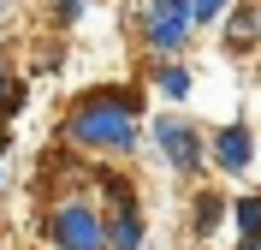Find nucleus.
Listing matches in <instances>:
<instances>
[{"label": "nucleus", "instance_id": "nucleus-1", "mask_svg": "<svg viewBox=\"0 0 261 250\" xmlns=\"http://www.w3.org/2000/svg\"><path fill=\"white\" fill-rule=\"evenodd\" d=\"M60 143L83 161H125L143 149V89L130 83H95L71 96L60 119Z\"/></svg>", "mask_w": 261, "mask_h": 250}, {"label": "nucleus", "instance_id": "nucleus-2", "mask_svg": "<svg viewBox=\"0 0 261 250\" xmlns=\"http://www.w3.org/2000/svg\"><path fill=\"white\" fill-rule=\"evenodd\" d=\"M148 149L161 155V167L172 179H202L208 173V131L190 113H178V107H166V113L148 119Z\"/></svg>", "mask_w": 261, "mask_h": 250}, {"label": "nucleus", "instance_id": "nucleus-3", "mask_svg": "<svg viewBox=\"0 0 261 250\" xmlns=\"http://www.w3.org/2000/svg\"><path fill=\"white\" fill-rule=\"evenodd\" d=\"M42 244L48 250H107V226L89 197H54L42 209Z\"/></svg>", "mask_w": 261, "mask_h": 250}, {"label": "nucleus", "instance_id": "nucleus-4", "mask_svg": "<svg viewBox=\"0 0 261 250\" xmlns=\"http://www.w3.org/2000/svg\"><path fill=\"white\" fill-rule=\"evenodd\" d=\"M208 167L226 173V179H244L255 167V131H249V119H226L220 131H208Z\"/></svg>", "mask_w": 261, "mask_h": 250}, {"label": "nucleus", "instance_id": "nucleus-5", "mask_svg": "<svg viewBox=\"0 0 261 250\" xmlns=\"http://www.w3.org/2000/svg\"><path fill=\"white\" fill-rule=\"evenodd\" d=\"M190 18L184 12H148L143 6V48L148 60H184V48H190Z\"/></svg>", "mask_w": 261, "mask_h": 250}, {"label": "nucleus", "instance_id": "nucleus-6", "mask_svg": "<svg viewBox=\"0 0 261 250\" xmlns=\"http://www.w3.org/2000/svg\"><path fill=\"white\" fill-rule=\"evenodd\" d=\"M148 96H161L166 107H184V101L196 96V72L184 66V60H154V66H148Z\"/></svg>", "mask_w": 261, "mask_h": 250}, {"label": "nucleus", "instance_id": "nucleus-7", "mask_svg": "<svg viewBox=\"0 0 261 250\" xmlns=\"http://www.w3.org/2000/svg\"><path fill=\"white\" fill-rule=\"evenodd\" d=\"M101 226H107V250H148L143 202H137V209H113V215H101Z\"/></svg>", "mask_w": 261, "mask_h": 250}, {"label": "nucleus", "instance_id": "nucleus-8", "mask_svg": "<svg viewBox=\"0 0 261 250\" xmlns=\"http://www.w3.org/2000/svg\"><path fill=\"white\" fill-rule=\"evenodd\" d=\"M220 24H226V48H255V36H261V6H255V0H231Z\"/></svg>", "mask_w": 261, "mask_h": 250}, {"label": "nucleus", "instance_id": "nucleus-9", "mask_svg": "<svg viewBox=\"0 0 261 250\" xmlns=\"http://www.w3.org/2000/svg\"><path fill=\"white\" fill-rule=\"evenodd\" d=\"M226 220L238 226L244 244H261V191H231L226 197Z\"/></svg>", "mask_w": 261, "mask_h": 250}, {"label": "nucleus", "instance_id": "nucleus-10", "mask_svg": "<svg viewBox=\"0 0 261 250\" xmlns=\"http://www.w3.org/2000/svg\"><path fill=\"white\" fill-rule=\"evenodd\" d=\"M220 220H226V191H196V209H190L196 238H214V233H220Z\"/></svg>", "mask_w": 261, "mask_h": 250}, {"label": "nucleus", "instance_id": "nucleus-11", "mask_svg": "<svg viewBox=\"0 0 261 250\" xmlns=\"http://www.w3.org/2000/svg\"><path fill=\"white\" fill-rule=\"evenodd\" d=\"M231 0H190V30H214L220 18H226Z\"/></svg>", "mask_w": 261, "mask_h": 250}, {"label": "nucleus", "instance_id": "nucleus-12", "mask_svg": "<svg viewBox=\"0 0 261 250\" xmlns=\"http://www.w3.org/2000/svg\"><path fill=\"white\" fill-rule=\"evenodd\" d=\"M89 0H54V24H77Z\"/></svg>", "mask_w": 261, "mask_h": 250}, {"label": "nucleus", "instance_id": "nucleus-13", "mask_svg": "<svg viewBox=\"0 0 261 250\" xmlns=\"http://www.w3.org/2000/svg\"><path fill=\"white\" fill-rule=\"evenodd\" d=\"M6 149H12V131H6V125H0V161H6Z\"/></svg>", "mask_w": 261, "mask_h": 250}, {"label": "nucleus", "instance_id": "nucleus-14", "mask_svg": "<svg viewBox=\"0 0 261 250\" xmlns=\"http://www.w3.org/2000/svg\"><path fill=\"white\" fill-rule=\"evenodd\" d=\"M0 250H6V209H0Z\"/></svg>", "mask_w": 261, "mask_h": 250}, {"label": "nucleus", "instance_id": "nucleus-15", "mask_svg": "<svg viewBox=\"0 0 261 250\" xmlns=\"http://www.w3.org/2000/svg\"><path fill=\"white\" fill-rule=\"evenodd\" d=\"M231 250H261V244H244V238H238V244H231Z\"/></svg>", "mask_w": 261, "mask_h": 250}, {"label": "nucleus", "instance_id": "nucleus-16", "mask_svg": "<svg viewBox=\"0 0 261 250\" xmlns=\"http://www.w3.org/2000/svg\"><path fill=\"white\" fill-rule=\"evenodd\" d=\"M255 6H261V0H255Z\"/></svg>", "mask_w": 261, "mask_h": 250}, {"label": "nucleus", "instance_id": "nucleus-17", "mask_svg": "<svg viewBox=\"0 0 261 250\" xmlns=\"http://www.w3.org/2000/svg\"><path fill=\"white\" fill-rule=\"evenodd\" d=\"M255 42H261V36H255Z\"/></svg>", "mask_w": 261, "mask_h": 250}]
</instances>
